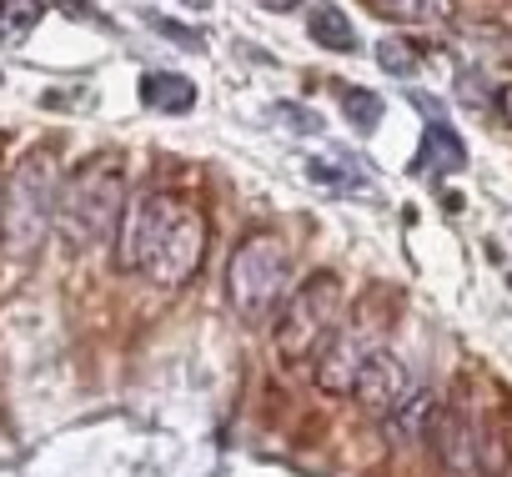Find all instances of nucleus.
<instances>
[{"label": "nucleus", "mask_w": 512, "mask_h": 477, "mask_svg": "<svg viewBox=\"0 0 512 477\" xmlns=\"http://www.w3.org/2000/svg\"><path fill=\"white\" fill-rule=\"evenodd\" d=\"M206 226L196 206H186L171 191H146L121 221V262L131 272H146L156 282H186L201 267Z\"/></svg>", "instance_id": "obj_1"}, {"label": "nucleus", "mask_w": 512, "mask_h": 477, "mask_svg": "<svg viewBox=\"0 0 512 477\" xmlns=\"http://www.w3.org/2000/svg\"><path fill=\"white\" fill-rule=\"evenodd\" d=\"M116 206H121V156H96L86 161L71 186L56 201L61 231L71 247H91L116 226Z\"/></svg>", "instance_id": "obj_2"}, {"label": "nucleus", "mask_w": 512, "mask_h": 477, "mask_svg": "<svg viewBox=\"0 0 512 477\" xmlns=\"http://www.w3.org/2000/svg\"><path fill=\"white\" fill-rule=\"evenodd\" d=\"M287 292V252L277 236H251L231 257V297L246 317H267Z\"/></svg>", "instance_id": "obj_3"}, {"label": "nucleus", "mask_w": 512, "mask_h": 477, "mask_svg": "<svg viewBox=\"0 0 512 477\" xmlns=\"http://www.w3.org/2000/svg\"><path fill=\"white\" fill-rule=\"evenodd\" d=\"M337 307H342V287L337 277H312L277 317V342L287 357H307L322 352L332 327H337Z\"/></svg>", "instance_id": "obj_4"}, {"label": "nucleus", "mask_w": 512, "mask_h": 477, "mask_svg": "<svg viewBox=\"0 0 512 477\" xmlns=\"http://www.w3.org/2000/svg\"><path fill=\"white\" fill-rule=\"evenodd\" d=\"M352 392L367 402V407H377V412H397L402 402H412V387H407V372L387 357V352H377L362 372H357V382H352Z\"/></svg>", "instance_id": "obj_5"}, {"label": "nucleus", "mask_w": 512, "mask_h": 477, "mask_svg": "<svg viewBox=\"0 0 512 477\" xmlns=\"http://www.w3.org/2000/svg\"><path fill=\"white\" fill-rule=\"evenodd\" d=\"M462 166H467L462 136L452 126H442V121H427V136H422V151H417L412 171L417 176H447V171H462Z\"/></svg>", "instance_id": "obj_6"}, {"label": "nucleus", "mask_w": 512, "mask_h": 477, "mask_svg": "<svg viewBox=\"0 0 512 477\" xmlns=\"http://www.w3.org/2000/svg\"><path fill=\"white\" fill-rule=\"evenodd\" d=\"M136 91H141V106L166 111V116H181V111L196 106V81H186L176 71H146Z\"/></svg>", "instance_id": "obj_7"}, {"label": "nucleus", "mask_w": 512, "mask_h": 477, "mask_svg": "<svg viewBox=\"0 0 512 477\" xmlns=\"http://www.w3.org/2000/svg\"><path fill=\"white\" fill-rule=\"evenodd\" d=\"M307 31H312V41H317V46H327V51H342V56L362 51V41H357V31H352L347 11H342V6H332V0H317V6H312Z\"/></svg>", "instance_id": "obj_8"}, {"label": "nucleus", "mask_w": 512, "mask_h": 477, "mask_svg": "<svg viewBox=\"0 0 512 477\" xmlns=\"http://www.w3.org/2000/svg\"><path fill=\"white\" fill-rule=\"evenodd\" d=\"M307 176H312L317 186H327V191H342V196H352V191H372L367 171H357V161L342 156V151L312 156V161H307Z\"/></svg>", "instance_id": "obj_9"}, {"label": "nucleus", "mask_w": 512, "mask_h": 477, "mask_svg": "<svg viewBox=\"0 0 512 477\" xmlns=\"http://www.w3.org/2000/svg\"><path fill=\"white\" fill-rule=\"evenodd\" d=\"M46 16V0H0V31L6 41H26Z\"/></svg>", "instance_id": "obj_10"}, {"label": "nucleus", "mask_w": 512, "mask_h": 477, "mask_svg": "<svg viewBox=\"0 0 512 477\" xmlns=\"http://www.w3.org/2000/svg\"><path fill=\"white\" fill-rule=\"evenodd\" d=\"M367 6L377 16H387V21H402V26H412V21H442L447 16V0H367Z\"/></svg>", "instance_id": "obj_11"}, {"label": "nucleus", "mask_w": 512, "mask_h": 477, "mask_svg": "<svg viewBox=\"0 0 512 477\" xmlns=\"http://www.w3.org/2000/svg\"><path fill=\"white\" fill-rule=\"evenodd\" d=\"M342 106H347L352 131L372 136V131L382 126V96H372V91H342Z\"/></svg>", "instance_id": "obj_12"}, {"label": "nucleus", "mask_w": 512, "mask_h": 477, "mask_svg": "<svg viewBox=\"0 0 512 477\" xmlns=\"http://www.w3.org/2000/svg\"><path fill=\"white\" fill-rule=\"evenodd\" d=\"M377 61H382L392 76H412V71H417V51H412L402 36H387V41L377 46Z\"/></svg>", "instance_id": "obj_13"}, {"label": "nucleus", "mask_w": 512, "mask_h": 477, "mask_svg": "<svg viewBox=\"0 0 512 477\" xmlns=\"http://www.w3.org/2000/svg\"><path fill=\"white\" fill-rule=\"evenodd\" d=\"M146 21H151V31L166 36L171 46H181V51H206V41H201L196 31H186V26H176V21H166V16H146Z\"/></svg>", "instance_id": "obj_14"}, {"label": "nucleus", "mask_w": 512, "mask_h": 477, "mask_svg": "<svg viewBox=\"0 0 512 477\" xmlns=\"http://www.w3.org/2000/svg\"><path fill=\"white\" fill-rule=\"evenodd\" d=\"M277 116H282L287 126H297V131H322V116H307V111H302V106H292V101H287V106H277Z\"/></svg>", "instance_id": "obj_15"}, {"label": "nucleus", "mask_w": 512, "mask_h": 477, "mask_svg": "<svg viewBox=\"0 0 512 477\" xmlns=\"http://www.w3.org/2000/svg\"><path fill=\"white\" fill-rule=\"evenodd\" d=\"M256 6H262V11H277V16H282V11H297L302 0H256Z\"/></svg>", "instance_id": "obj_16"}, {"label": "nucleus", "mask_w": 512, "mask_h": 477, "mask_svg": "<svg viewBox=\"0 0 512 477\" xmlns=\"http://www.w3.org/2000/svg\"><path fill=\"white\" fill-rule=\"evenodd\" d=\"M502 116H507V126H512V86L502 91Z\"/></svg>", "instance_id": "obj_17"}, {"label": "nucleus", "mask_w": 512, "mask_h": 477, "mask_svg": "<svg viewBox=\"0 0 512 477\" xmlns=\"http://www.w3.org/2000/svg\"><path fill=\"white\" fill-rule=\"evenodd\" d=\"M181 6H196V11H206V6H211V0H181Z\"/></svg>", "instance_id": "obj_18"}]
</instances>
